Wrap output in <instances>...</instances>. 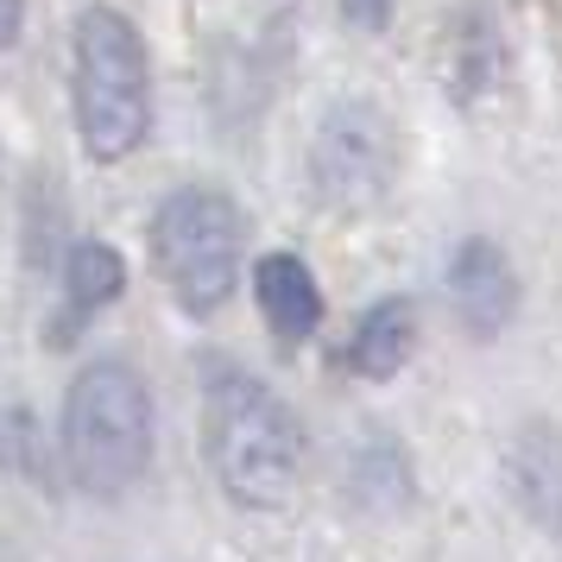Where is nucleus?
<instances>
[{"label":"nucleus","instance_id":"nucleus-1","mask_svg":"<svg viewBox=\"0 0 562 562\" xmlns=\"http://www.w3.org/2000/svg\"><path fill=\"white\" fill-rule=\"evenodd\" d=\"M203 449L215 486L247 512L291 506L304 481V430L291 405L259 373L228 360H209L203 373Z\"/></svg>","mask_w":562,"mask_h":562},{"label":"nucleus","instance_id":"nucleus-2","mask_svg":"<svg viewBox=\"0 0 562 562\" xmlns=\"http://www.w3.org/2000/svg\"><path fill=\"white\" fill-rule=\"evenodd\" d=\"M70 121L95 165H121L153 133V57L121 7H82L70 26Z\"/></svg>","mask_w":562,"mask_h":562},{"label":"nucleus","instance_id":"nucleus-3","mask_svg":"<svg viewBox=\"0 0 562 562\" xmlns=\"http://www.w3.org/2000/svg\"><path fill=\"white\" fill-rule=\"evenodd\" d=\"M64 474L89 499H121L153 468V392L127 360H89L64 392Z\"/></svg>","mask_w":562,"mask_h":562},{"label":"nucleus","instance_id":"nucleus-4","mask_svg":"<svg viewBox=\"0 0 562 562\" xmlns=\"http://www.w3.org/2000/svg\"><path fill=\"white\" fill-rule=\"evenodd\" d=\"M153 272L190 316H215L240 284V209L215 183H178L153 209Z\"/></svg>","mask_w":562,"mask_h":562},{"label":"nucleus","instance_id":"nucleus-5","mask_svg":"<svg viewBox=\"0 0 562 562\" xmlns=\"http://www.w3.org/2000/svg\"><path fill=\"white\" fill-rule=\"evenodd\" d=\"M385 183H392V127L367 102H341L316 139V190L341 215H360L385 196Z\"/></svg>","mask_w":562,"mask_h":562},{"label":"nucleus","instance_id":"nucleus-6","mask_svg":"<svg viewBox=\"0 0 562 562\" xmlns=\"http://www.w3.org/2000/svg\"><path fill=\"white\" fill-rule=\"evenodd\" d=\"M449 297H456V316L468 323L474 341L506 335L512 310H518V272H512L506 247L486 234H468L449 254Z\"/></svg>","mask_w":562,"mask_h":562},{"label":"nucleus","instance_id":"nucleus-7","mask_svg":"<svg viewBox=\"0 0 562 562\" xmlns=\"http://www.w3.org/2000/svg\"><path fill=\"white\" fill-rule=\"evenodd\" d=\"M254 297H259V316L266 329L279 335L284 348H297L316 335L323 323V284L297 254H259L254 259Z\"/></svg>","mask_w":562,"mask_h":562},{"label":"nucleus","instance_id":"nucleus-8","mask_svg":"<svg viewBox=\"0 0 562 562\" xmlns=\"http://www.w3.org/2000/svg\"><path fill=\"white\" fill-rule=\"evenodd\" d=\"M506 474H512L518 506L531 512V525L562 550V430L525 424L506 449Z\"/></svg>","mask_w":562,"mask_h":562},{"label":"nucleus","instance_id":"nucleus-9","mask_svg":"<svg viewBox=\"0 0 562 562\" xmlns=\"http://www.w3.org/2000/svg\"><path fill=\"white\" fill-rule=\"evenodd\" d=\"M127 291V259L121 247H108V240H77L70 254H64V323L52 329V341H70V335L108 310L114 297Z\"/></svg>","mask_w":562,"mask_h":562},{"label":"nucleus","instance_id":"nucleus-10","mask_svg":"<svg viewBox=\"0 0 562 562\" xmlns=\"http://www.w3.org/2000/svg\"><path fill=\"white\" fill-rule=\"evenodd\" d=\"M411 341H417V310L411 297H380L348 335V367L360 380H392L411 360Z\"/></svg>","mask_w":562,"mask_h":562},{"label":"nucleus","instance_id":"nucleus-11","mask_svg":"<svg viewBox=\"0 0 562 562\" xmlns=\"http://www.w3.org/2000/svg\"><path fill=\"white\" fill-rule=\"evenodd\" d=\"M0 456H7V468H13V474H26V481H38V474H45V442H38V430H32V417L20 405L0 411Z\"/></svg>","mask_w":562,"mask_h":562},{"label":"nucleus","instance_id":"nucleus-12","mask_svg":"<svg viewBox=\"0 0 562 562\" xmlns=\"http://www.w3.org/2000/svg\"><path fill=\"white\" fill-rule=\"evenodd\" d=\"M392 7H398V0H341V20L360 26V32H385L392 26Z\"/></svg>","mask_w":562,"mask_h":562},{"label":"nucleus","instance_id":"nucleus-13","mask_svg":"<svg viewBox=\"0 0 562 562\" xmlns=\"http://www.w3.org/2000/svg\"><path fill=\"white\" fill-rule=\"evenodd\" d=\"M20 26H26V0H0V52L20 45Z\"/></svg>","mask_w":562,"mask_h":562}]
</instances>
